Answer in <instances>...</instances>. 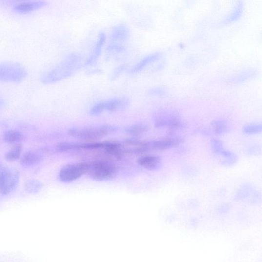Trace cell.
Returning <instances> with one entry per match:
<instances>
[{
	"instance_id": "cell-1",
	"label": "cell",
	"mask_w": 262,
	"mask_h": 262,
	"mask_svg": "<svg viewBox=\"0 0 262 262\" xmlns=\"http://www.w3.org/2000/svg\"><path fill=\"white\" fill-rule=\"evenodd\" d=\"M81 61L79 56L71 54L60 65L49 73L46 81L54 82L70 77L79 68Z\"/></svg>"
},
{
	"instance_id": "cell-2",
	"label": "cell",
	"mask_w": 262,
	"mask_h": 262,
	"mask_svg": "<svg viewBox=\"0 0 262 262\" xmlns=\"http://www.w3.org/2000/svg\"><path fill=\"white\" fill-rule=\"evenodd\" d=\"M118 173L116 166L104 161H90L87 174L92 179L97 181H106L113 179Z\"/></svg>"
},
{
	"instance_id": "cell-3",
	"label": "cell",
	"mask_w": 262,
	"mask_h": 262,
	"mask_svg": "<svg viewBox=\"0 0 262 262\" xmlns=\"http://www.w3.org/2000/svg\"><path fill=\"white\" fill-rule=\"evenodd\" d=\"M90 161L67 165L60 171L59 180L66 183L75 181L87 173Z\"/></svg>"
},
{
	"instance_id": "cell-4",
	"label": "cell",
	"mask_w": 262,
	"mask_h": 262,
	"mask_svg": "<svg viewBox=\"0 0 262 262\" xmlns=\"http://www.w3.org/2000/svg\"><path fill=\"white\" fill-rule=\"evenodd\" d=\"M117 130V128L109 125H103L96 129L72 128L68 131L69 134L79 139L96 140Z\"/></svg>"
},
{
	"instance_id": "cell-5",
	"label": "cell",
	"mask_w": 262,
	"mask_h": 262,
	"mask_svg": "<svg viewBox=\"0 0 262 262\" xmlns=\"http://www.w3.org/2000/svg\"><path fill=\"white\" fill-rule=\"evenodd\" d=\"M20 179L19 172L14 169L6 168L0 175V193L7 195L17 187Z\"/></svg>"
},
{
	"instance_id": "cell-6",
	"label": "cell",
	"mask_w": 262,
	"mask_h": 262,
	"mask_svg": "<svg viewBox=\"0 0 262 262\" xmlns=\"http://www.w3.org/2000/svg\"><path fill=\"white\" fill-rule=\"evenodd\" d=\"M130 35L129 26L124 24H120L114 26L111 29L110 40L112 43H123L128 40Z\"/></svg>"
},
{
	"instance_id": "cell-7",
	"label": "cell",
	"mask_w": 262,
	"mask_h": 262,
	"mask_svg": "<svg viewBox=\"0 0 262 262\" xmlns=\"http://www.w3.org/2000/svg\"><path fill=\"white\" fill-rule=\"evenodd\" d=\"M107 40V35L103 31H101L98 36V39L95 45H94L91 53L88 57L85 65L92 66L96 64L100 56L103 47Z\"/></svg>"
},
{
	"instance_id": "cell-8",
	"label": "cell",
	"mask_w": 262,
	"mask_h": 262,
	"mask_svg": "<svg viewBox=\"0 0 262 262\" xmlns=\"http://www.w3.org/2000/svg\"><path fill=\"white\" fill-rule=\"evenodd\" d=\"M48 3L45 0L28 1L15 6L13 10L17 13L27 14L36 11V10L46 7Z\"/></svg>"
},
{
	"instance_id": "cell-9",
	"label": "cell",
	"mask_w": 262,
	"mask_h": 262,
	"mask_svg": "<svg viewBox=\"0 0 262 262\" xmlns=\"http://www.w3.org/2000/svg\"><path fill=\"white\" fill-rule=\"evenodd\" d=\"M182 142L180 138H165L149 142L151 151H163L176 147Z\"/></svg>"
},
{
	"instance_id": "cell-10",
	"label": "cell",
	"mask_w": 262,
	"mask_h": 262,
	"mask_svg": "<svg viewBox=\"0 0 262 262\" xmlns=\"http://www.w3.org/2000/svg\"><path fill=\"white\" fill-rule=\"evenodd\" d=\"M105 111L117 112L126 109L130 105V100L127 97L113 98L104 102Z\"/></svg>"
},
{
	"instance_id": "cell-11",
	"label": "cell",
	"mask_w": 262,
	"mask_h": 262,
	"mask_svg": "<svg viewBox=\"0 0 262 262\" xmlns=\"http://www.w3.org/2000/svg\"><path fill=\"white\" fill-rule=\"evenodd\" d=\"M138 163L144 169L155 170L161 164L162 160L160 157L156 155H144L140 157Z\"/></svg>"
},
{
	"instance_id": "cell-12",
	"label": "cell",
	"mask_w": 262,
	"mask_h": 262,
	"mask_svg": "<svg viewBox=\"0 0 262 262\" xmlns=\"http://www.w3.org/2000/svg\"><path fill=\"white\" fill-rule=\"evenodd\" d=\"M43 159L40 152L28 151L20 157V163L26 167L32 166L40 163Z\"/></svg>"
},
{
	"instance_id": "cell-13",
	"label": "cell",
	"mask_w": 262,
	"mask_h": 262,
	"mask_svg": "<svg viewBox=\"0 0 262 262\" xmlns=\"http://www.w3.org/2000/svg\"><path fill=\"white\" fill-rule=\"evenodd\" d=\"M161 57V54L160 52H156V53L144 57L132 68L130 73L133 74V73H137L141 72L146 67L152 63V62L158 60Z\"/></svg>"
},
{
	"instance_id": "cell-14",
	"label": "cell",
	"mask_w": 262,
	"mask_h": 262,
	"mask_svg": "<svg viewBox=\"0 0 262 262\" xmlns=\"http://www.w3.org/2000/svg\"><path fill=\"white\" fill-rule=\"evenodd\" d=\"M24 134L18 130L7 131L3 134L4 141L10 144H19L24 141Z\"/></svg>"
},
{
	"instance_id": "cell-15",
	"label": "cell",
	"mask_w": 262,
	"mask_h": 262,
	"mask_svg": "<svg viewBox=\"0 0 262 262\" xmlns=\"http://www.w3.org/2000/svg\"><path fill=\"white\" fill-rule=\"evenodd\" d=\"M43 188V184L36 179L28 180L25 184L24 189L28 194H36Z\"/></svg>"
},
{
	"instance_id": "cell-16",
	"label": "cell",
	"mask_w": 262,
	"mask_h": 262,
	"mask_svg": "<svg viewBox=\"0 0 262 262\" xmlns=\"http://www.w3.org/2000/svg\"><path fill=\"white\" fill-rule=\"evenodd\" d=\"M22 145L20 143L15 144L14 147L7 152L5 155V160L9 162H13L20 158L22 152Z\"/></svg>"
},
{
	"instance_id": "cell-17",
	"label": "cell",
	"mask_w": 262,
	"mask_h": 262,
	"mask_svg": "<svg viewBox=\"0 0 262 262\" xmlns=\"http://www.w3.org/2000/svg\"><path fill=\"white\" fill-rule=\"evenodd\" d=\"M212 126L216 135H220L225 133L228 128L227 121L223 119L215 120L212 122Z\"/></svg>"
},
{
	"instance_id": "cell-18",
	"label": "cell",
	"mask_w": 262,
	"mask_h": 262,
	"mask_svg": "<svg viewBox=\"0 0 262 262\" xmlns=\"http://www.w3.org/2000/svg\"><path fill=\"white\" fill-rule=\"evenodd\" d=\"M148 130V127L145 124L138 123L131 125L125 129V132L135 136L143 134Z\"/></svg>"
},
{
	"instance_id": "cell-19",
	"label": "cell",
	"mask_w": 262,
	"mask_h": 262,
	"mask_svg": "<svg viewBox=\"0 0 262 262\" xmlns=\"http://www.w3.org/2000/svg\"><path fill=\"white\" fill-rule=\"evenodd\" d=\"M243 131L249 135L259 134L262 131V125L259 123L250 124L244 127Z\"/></svg>"
},
{
	"instance_id": "cell-20",
	"label": "cell",
	"mask_w": 262,
	"mask_h": 262,
	"mask_svg": "<svg viewBox=\"0 0 262 262\" xmlns=\"http://www.w3.org/2000/svg\"><path fill=\"white\" fill-rule=\"evenodd\" d=\"M255 75L254 71H248L241 73L240 75L236 77L235 79H233V81L236 83L242 82L250 79V78L254 77Z\"/></svg>"
},
{
	"instance_id": "cell-21",
	"label": "cell",
	"mask_w": 262,
	"mask_h": 262,
	"mask_svg": "<svg viewBox=\"0 0 262 262\" xmlns=\"http://www.w3.org/2000/svg\"><path fill=\"white\" fill-rule=\"evenodd\" d=\"M105 111L104 102H100L94 104L90 109V114L91 115H98Z\"/></svg>"
},
{
	"instance_id": "cell-22",
	"label": "cell",
	"mask_w": 262,
	"mask_h": 262,
	"mask_svg": "<svg viewBox=\"0 0 262 262\" xmlns=\"http://www.w3.org/2000/svg\"><path fill=\"white\" fill-rule=\"evenodd\" d=\"M31 0H0V6L8 7L30 1Z\"/></svg>"
},
{
	"instance_id": "cell-23",
	"label": "cell",
	"mask_w": 262,
	"mask_h": 262,
	"mask_svg": "<svg viewBox=\"0 0 262 262\" xmlns=\"http://www.w3.org/2000/svg\"><path fill=\"white\" fill-rule=\"evenodd\" d=\"M124 50V47L117 43H111L107 47V50L109 52H121Z\"/></svg>"
},
{
	"instance_id": "cell-24",
	"label": "cell",
	"mask_w": 262,
	"mask_h": 262,
	"mask_svg": "<svg viewBox=\"0 0 262 262\" xmlns=\"http://www.w3.org/2000/svg\"><path fill=\"white\" fill-rule=\"evenodd\" d=\"M126 69V66L124 65L120 66L116 70L114 71L113 74L112 76L111 80L117 79L122 74V73L123 71Z\"/></svg>"
},
{
	"instance_id": "cell-25",
	"label": "cell",
	"mask_w": 262,
	"mask_h": 262,
	"mask_svg": "<svg viewBox=\"0 0 262 262\" xmlns=\"http://www.w3.org/2000/svg\"><path fill=\"white\" fill-rule=\"evenodd\" d=\"M6 167L1 163H0V175L3 172Z\"/></svg>"
}]
</instances>
